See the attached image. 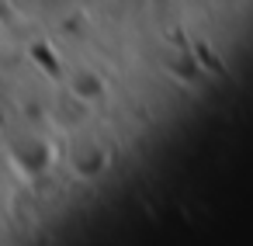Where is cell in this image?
I'll use <instances>...</instances> for the list:
<instances>
[{"label":"cell","mask_w":253,"mask_h":246,"mask_svg":"<svg viewBox=\"0 0 253 246\" xmlns=\"http://www.w3.org/2000/svg\"><path fill=\"white\" fill-rule=\"evenodd\" d=\"M73 94H77L80 101H94V97L104 94V83H101L97 73H77V80H73Z\"/></svg>","instance_id":"cell-1"}]
</instances>
